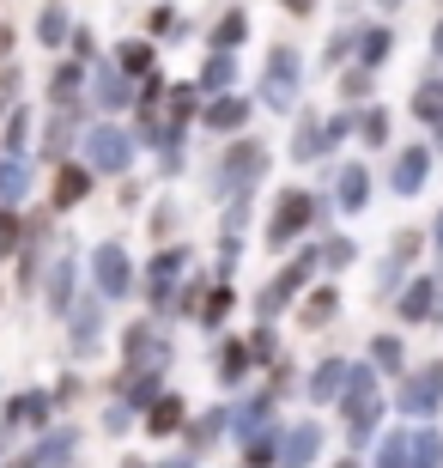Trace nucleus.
I'll return each instance as SVG.
<instances>
[{"label":"nucleus","instance_id":"nucleus-11","mask_svg":"<svg viewBox=\"0 0 443 468\" xmlns=\"http://www.w3.org/2000/svg\"><path fill=\"white\" fill-rule=\"evenodd\" d=\"M438 396H443V378H413L401 408H407V414H426V408H438Z\"/></svg>","mask_w":443,"mask_h":468},{"label":"nucleus","instance_id":"nucleus-3","mask_svg":"<svg viewBox=\"0 0 443 468\" xmlns=\"http://www.w3.org/2000/svg\"><path fill=\"white\" fill-rule=\"evenodd\" d=\"M86 153H91L98 171H121V165H128V134H121V128H91Z\"/></svg>","mask_w":443,"mask_h":468},{"label":"nucleus","instance_id":"nucleus-44","mask_svg":"<svg viewBox=\"0 0 443 468\" xmlns=\"http://www.w3.org/2000/svg\"><path fill=\"white\" fill-rule=\"evenodd\" d=\"M383 6H401V0H383Z\"/></svg>","mask_w":443,"mask_h":468},{"label":"nucleus","instance_id":"nucleus-25","mask_svg":"<svg viewBox=\"0 0 443 468\" xmlns=\"http://www.w3.org/2000/svg\"><path fill=\"white\" fill-rule=\"evenodd\" d=\"M37 37H43V43H61V37H68V13H61V6H43V18H37Z\"/></svg>","mask_w":443,"mask_h":468},{"label":"nucleus","instance_id":"nucleus-28","mask_svg":"<svg viewBox=\"0 0 443 468\" xmlns=\"http://www.w3.org/2000/svg\"><path fill=\"white\" fill-rule=\"evenodd\" d=\"M121 68L128 73H153V49H146V43H121Z\"/></svg>","mask_w":443,"mask_h":468},{"label":"nucleus","instance_id":"nucleus-16","mask_svg":"<svg viewBox=\"0 0 443 468\" xmlns=\"http://www.w3.org/2000/svg\"><path fill=\"white\" fill-rule=\"evenodd\" d=\"M413 110H419V122L443 128V86H419V91H413Z\"/></svg>","mask_w":443,"mask_h":468},{"label":"nucleus","instance_id":"nucleus-40","mask_svg":"<svg viewBox=\"0 0 443 468\" xmlns=\"http://www.w3.org/2000/svg\"><path fill=\"white\" fill-rule=\"evenodd\" d=\"M280 6H291V13H310V6H316V0H280Z\"/></svg>","mask_w":443,"mask_h":468},{"label":"nucleus","instance_id":"nucleus-18","mask_svg":"<svg viewBox=\"0 0 443 468\" xmlns=\"http://www.w3.org/2000/svg\"><path fill=\"white\" fill-rule=\"evenodd\" d=\"M49 420V396H18L13 401V426H43Z\"/></svg>","mask_w":443,"mask_h":468},{"label":"nucleus","instance_id":"nucleus-13","mask_svg":"<svg viewBox=\"0 0 443 468\" xmlns=\"http://www.w3.org/2000/svg\"><path fill=\"white\" fill-rule=\"evenodd\" d=\"M128 353H134V359H146L153 371H164V359H171V353H164V341H158V335H146V329L128 335Z\"/></svg>","mask_w":443,"mask_h":468},{"label":"nucleus","instance_id":"nucleus-27","mask_svg":"<svg viewBox=\"0 0 443 468\" xmlns=\"http://www.w3.org/2000/svg\"><path fill=\"white\" fill-rule=\"evenodd\" d=\"M183 261H188L183 250H171V256H158V261H153V286H158V292H164V286L176 280V268H183Z\"/></svg>","mask_w":443,"mask_h":468},{"label":"nucleus","instance_id":"nucleus-37","mask_svg":"<svg viewBox=\"0 0 443 468\" xmlns=\"http://www.w3.org/2000/svg\"><path fill=\"white\" fill-rule=\"evenodd\" d=\"M13 243H18V219L0 207V250H13Z\"/></svg>","mask_w":443,"mask_h":468},{"label":"nucleus","instance_id":"nucleus-1","mask_svg":"<svg viewBox=\"0 0 443 468\" xmlns=\"http://www.w3.org/2000/svg\"><path fill=\"white\" fill-rule=\"evenodd\" d=\"M310 213H316V201H310V195H298V189L280 195V207H273V226H268V243H273V250H286V243L310 226Z\"/></svg>","mask_w":443,"mask_h":468},{"label":"nucleus","instance_id":"nucleus-15","mask_svg":"<svg viewBox=\"0 0 443 468\" xmlns=\"http://www.w3.org/2000/svg\"><path fill=\"white\" fill-rule=\"evenodd\" d=\"M231 80H237V61H231V49H219L213 61H206V80H201V86L206 91H225Z\"/></svg>","mask_w":443,"mask_h":468},{"label":"nucleus","instance_id":"nucleus-21","mask_svg":"<svg viewBox=\"0 0 443 468\" xmlns=\"http://www.w3.org/2000/svg\"><path fill=\"white\" fill-rule=\"evenodd\" d=\"M91 189V176L86 171H61V183H55V207H73L79 195Z\"/></svg>","mask_w":443,"mask_h":468},{"label":"nucleus","instance_id":"nucleus-29","mask_svg":"<svg viewBox=\"0 0 443 468\" xmlns=\"http://www.w3.org/2000/svg\"><path fill=\"white\" fill-rule=\"evenodd\" d=\"M407 451H413V438H401V432H395V438H389V451L376 456V468H407Z\"/></svg>","mask_w":443,"mask_h":468},{"label":"nucleus","instance_id":"nucleus-5","mask_svg":"<svg viewBox=\"0 0 443 468\" xmlns=\"http://www.w3.org/2000/svg\"><path fill=\"white\" fill-rule=\"evenodd\" d=\"M426 171H431V146H413V153H401V165H395V189L413 195L419 183H426Z\"/></svg>","mask_w":443,"mask_h":468},{"label":"nucleus","instance_id":"nucleus-39","mask_svg":"<svg viewBox=\"0 0 443 468\" xmlns=\"http://www.w3.org/2000/svg\"><path fill=\"white\" fill-rule=\"evenodd\" d=\"M25 128H31L25 116H13V122H6V146H25Z\"/></svg>","mask_w":443,"mask_h":468},{"label":"nucleus","instance_id":"nucleus-43","mask_svg":"<svg viewBox=\"0 0 443 468\" xmlns=\"http://www.w3.org/2000/svg\"><path fill=\"white\" fill-rule=\"evenodd\" d=\"M334 468H358V463H334Z\"/></svg>","mask_w":443,"mask_h":468},{"label":"nucleus","instance_id":"nucleus-19","mask_svg":"<svg viewBox=\"0 0 443 468\" xmlns=\"http://www.w3.org/2000/svg\"><path fill=\"white\" fill-rule=\"evenodd\" d=\"M341 207L346 213L364 207V171H358V165H346V171H341Z\"/></svg>","mask_w":443,"mask_h":468},{"label":"nucleus","instance_id":"nucleus-24","mask_svg":"<svg viewBox=\"0 0 443 468\" xmlns=\"http://www.w3.org/2000/svg\"><path fill=\"white\" fill-rule=\"evenodd\" d=\"M334 304H341V298H334V292H328V286H322V292H316V298H310V304H304V329H322L328 316H334Z\"/></svg>","mask_w":443,"mask_h":468},{"label":"nucleus","instance_id":"nucleus-35","mask_svg":"<svg viewBox=\"0 0 443 468\" xmlns=\"http://www.w3.org/2000/svg\"><path fill=\"white\" fill-rule=\"evenodd\" d=\"M73 86H79V68H61V73H55V98H73Z\"/></svg>","mask_w":443,"mask_h":468},{"label":"nucleus","instance_id":"nucleus-14","mask_svg":"<svg viewBox=\"0 0 443 468\" xmlns=\"http://www.w3.org/2000/svg\"><path fill=\"white\" fill-rule=\"evenodd\" d=\"M25 189H31V171H25V158H6V165H0V195H6V201H18Z\"/></svg>","mask_w":443,"mask_h":468},{"label":"nucleus","instance_id":"nucleus-6","mask_svg":"<svg viewBox=\"0 0 443 468\" xmlns=\"http://www.w3.org/2000/svg\"><path fill=\"white\" fill-rule=\"evenodd\" d=\"M316 444H322V432H316V426H298V432L280 444V468H304L310 456H316Z\"/></svg>","mask_w":443,"mask_h":468},{"label":"nucleus","instance_id":"nucleus-31","mask_svg":"<svg viewBox=\"0 0 443 468\" xmlns=\"http://www.w3.org/2000/svg\"><path fill=\"white\" fill-rule=\"evenodd\" d=\"M389 49H395V37H389V31H364V61H383Z\"/></svg>","mask_w":443,"mask_h":468},{"label":"nucleus","instance_id":"nucleus-41","mask_svg":"<svg viewBox=\"0 0 443 468\" xmlns=\"http://www.w3.org/2000/svg\"><path fill=\"white\" fill-rule=\"evenodd\" d=\"M431 49H438V55H443V25H438V37H431Z\"/></svg>","mask_w":443,"mask_h":468},{"label":"nucleus","instance_id":"nucleus-42","mask_svg":"<svg viewBox=\"0 0 443 468\" xmlns=\"http://www.w3.org/2000/svg\"><path fill=\"white\" fill-rule=\"evenodd\" d=\"M438 243H443V213H438Z\"/></svg>","mask_w":443,"mask_h":468},{"label":"nucleus","instance_id":"nucleus-38","mask_svg":"<svg viewBox=\"0 0 443 468\" xmlns=\"http://www.w3.org/2000/svg\"><path fill=\"white\" fill-rule=\"evenodd\" d=\"M401 256H413V238H401ZM401 286V268H383V292H395Z\"/></svg>","mask_w":443,"mask_h":468},{"label":"nucleus","instance_id":"nucleus-7","mask_svg":"<svg viewBox=\"0 0 443 468\" xmlns=\"http://www.w3.org/2000/svg\"><path fill=\"white\" fill-rule=\"evenodd\" d=\"M304 274H310V256L304 261H291V268H286V274H280V280H273V292L268 298H261V311H280V298H291V292H304Z\"/></svg>","mask_w":443,"mask_h":468},{"label":"nucleus","instance_id":"nucleus-12","mask_svg":"<svg viewBox=\"0 0 443 468\" xmlns=\"http://www.w3.org/2000/svg\"><path fill=\"white\" fill-rule=\"evenodd\" d=\"M243 116H249V104H243V98H219V104L206 110V128L231 134V128H243Z\"/></svg>","mask_w":443,"mask_h":468},{"label":"nucleus","instance_id":"nucleus-36","mask_svg":"<svg viewBox=\"0 0 443 468\" xmlns=\"http://www.w3.org/2000/svg\"><path fill=\"white\" fill-rule=\"evenodd\" d=\"M98 98H103V104H128V86H121V80H103Z\"/></svg>","mask_w":443,"mask_h":468},{"label":"nucleus","instance_id":"nucleus-30","mask_svg":"<svg viewBox=\"0 0 443 468\" xmlns=\"http://www.w3.org/2000/svg\"><path fill=\"white\" fill-rule=\"evenodd\" d=\"M358 134L371 140V146H383V134H389V110H371V116H364V128H358Z\"/></svg>","mask_w":443,"mask_h":468},{"label":"nucleus","instance_id":"nucleus-17","mask_svg":"<svg viewBox=\"0 0 443 468\" xmlns=\"http://www.w3.org/2000/svg\"><path fill=\"white\" fill-rule=\"evenodd\" d=\"M243 37H249V18H243V13H225L219 31H213V49H237Z\"/></svg>","mask_w":443,"mask_h":468},{"label":"nucleus","instance_id":"nucleus-9","mask_svg":"<svg viewBox=\"0 0 443 468\" xmlns=\"http://www.w3.org/2000/svg\"><path fill=\"white\" fill-rule=\"evenodd\" d=\"M268 165V153H261L256 140H243L237 153H231V165H225V176H237V183H256V171Z\"/></svg>","mask_w":443,"mask_h":468},{"label":"nucleus","instance_id":"nucleus-33","mask_svg":"<svg viewBox=\"0 0 443 468\" xmlns=\"http://www.w3.org/2000/svg\"><path fill=\"white\" fill-rule=\"evenodd\" d=\"M68 451H73V432H61V438H49V451L37 456V463H61V456H68Z\"/></svg>","mask_w":443,"mask_h":468},{"label":"nucleus","instance_id":"nucleus-10","mask_svg":"<svg viewBox=\"0 0 443 468\" xmlns=\"http://www.w3.org/2000/svg\"><path fill=\"white\" fill-rule=\"evenodd\" d=\"M346 378H353V365L328 359V365H322V378L310 383V396H316V401H334V396H346Z\"/></svg>","mask_w":443,"mask_h":468},{"label":"nucleus","instance_id":"nucleus-22","mask_svg":"<svg viewBox=\"0 0 443 468\" xmlns=\"http://www.w3.org/2000/svg\"><path fill=\"white\" fill-rule=\"evenodd\" d=\"M243 371H249V347L237 341V347L219 353V383H243Z\"/></svg>","mask_w":443,"mask_h":468},{"label":"nucleus","instance_id":"nucleus-23","mask_svg":"<svg viewBox=\"0 0 443 468\" xmlns=\"http://www.w3.org/2000/svg\"><path fill=\"white\" fill-rule=\"evenodd\" d=\"M176 420H183V401H176V396H158L146 426H153V432H176Z\"/></svg>","mask_w":443,"mask_h":468},{"label":"nucleus","instance_id":"nucleus-2","mask_svg":"<svg viewBox=\"0 0 443 468\" xmlns=\"http://www.w3.org/2000/svg\"><path fill=\"white\" fill-rule=\"evenodd\" d=\"M291 98H298V55H291V49H273L268 55V104L286 110Z\"/></svg>","mask_w":443,"mask_h":468},{"label":"nucleus","instance_id":"nucleus-8","mask_svg":"<svg viewBox=\"0 0 443 468\" xmlns=\"http://www.w3.org/2000/svg\"><path fill=\"white\" fill-rule=\"evenodd\" d=\"M431 311H438V280H419V286H413V292L407 298H401V316H407V323H426V316Z\"/></svg>","mask_w":443,"mask_h":468},{"label":"nucleus","instance_id":"nucleus-32","mask_svg":"<svg viewBox=\"0 0 443 468\" xmlns=\"http://www.w3.org/2000/svg\"><path fill=\"white\" fill-rule=\"evenodd\" d=\"M73 268H68V261H61V268H55V274H49V298H55V304H68V286H73Z\"/></svg>","mask_w":443,"mask_h":468},{"label":"nucleus","instance_id":"nucleus-4","mask_svg":"<svg viewBox=\"0 0 443 468\" xmlns=\"http://www.w3.org/2000/svg\"><path fill=\"white\" fill-rule=\"evenodd\" d=\"M91 268H98V286H103L110 298H116V292H128V256H121L116 243H103L98 256H91Z\"/></svg>","mask_w":443,"mask_h":468},{"label":"nucleus","instance_id":"nucleus-20","mask_svg":"<svg viewBox=\"0 0 443 468\" xmlns=\"http://www.w3.org/2000/svg\"><path fill=\"white\" fill-rule=\"evenodd\" d=\"M413 468H443V438L438 432H419V438H413Z\"/></svg>","mask_w":443,"mask_h":468},{"label":"nucleus","instance_id":"nucleus-34","mask_svg":"<svg viewBox=\"0 0 443 468\" xmlns=\"http://www.w3.org/2000/svg\"><path fill=\"white\" fill-rule=\"evenodd\" d=\"M376 365H389V371H395V365H401V341H376Z\"/></svg>","mask_w":443,"mask_h":468},{"label":"nucleus","instance_id":"nucleus-26","mask_svg":"<svg viewBox=\"0 0 443 468\" xmlns=\"http://www.w3.org/2000/svg\"><path fill=\"white\" fill-rule=\"evenodd\" d=\"M98 323H103L98 304L86 298V304H79V323H73V341H79V347H86V341H98Z\"/></svg>","mask_w":443,"mask_h":468}]
</instances>
